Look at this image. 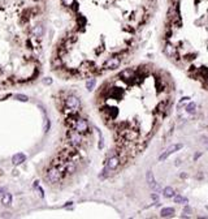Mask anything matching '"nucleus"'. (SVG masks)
<instances>
[{
  "label": "nucleus",
  "instance_id": "obj_1",
  "mask_svg": "<svg viewBox=\"0 0 208 219\" xmlns=\"http://www.w3.org/2000/svg\"><path fill=\"white\" fill-rule=\"evenodd\" d=\"M65 103V107H66L69 111H72V112H77V111L81 110V100L79 98L73 95V94H69L66 98H65L64 100Z\"/></svg>",
  "mask_w": 208,
  "mask_h": 219
},
{
  "label": "nucleus",
  "instance_id": "obj_2",
  "mask_svg": "<svg viewBox=\"0 0 208 219\" xmlns=\"http://www.w3.org/2000/svg\"><path fill=\"white\" fill-rule=\"evenodd\" d=\"M61 178H63V174L57 167H51L46 174V179L50 184H57L61 180Z\"/></svg>",
  "mask_w": 208,
  "mask_h": 219
},
{
  "label": "nucleus",
  "instance_id": "obj_3",
  "mask_svg": "<svg viewBox=\"0 0 208 219\" xmlns=\"http://www.w3.org/2000/svg\"><path fill=\"white\" fill-rule=\"evenodd\" d=\"M68 140H69L70 145H73V146H79V145H82V142H83L82 133L77 132V130H74V129L68 132Z\"/></svg>",
  "mask_w": 208,
  "mask_h": 219
},
{
  "label": "nucleus",
  "instance_id": "obj_4",
  "mask_svg": "<svg viewBox=\"0 0 208 219\" xmlns=\"http://www.w3.org/2000/svg\"><path fill=\"white\" fill-rule=\"evenodd\" d=\"M73 129L77 130L79 133H87L90 130V125H89V122L86 119H76L74 120V124H73Z\"/></svg>",
  "mask_w": 208,
  "mask_h": 219
},
{
  "label": "nucleus",
  "instance_id": "obj_5",
  "mask_svg": "<svg viewBox=\"0 0 208 219\" xmlns=\"http://www.w3.org/2000/svg\"><path fill=\"white\" fill-rule=\"evenodd\" d=\"M121 64V57L120 56H112V57H108L103 64V68L104 69H116V68L120 67Z\"/></svg>",
  "mask_w": 208,
  "mask_h": 219
},
{
  "label": "nucleus",
  "instance_id": "obj_6",
  "mask_svg": "<svg viewBox=\"0 0 208 219\" xmlns=\"http://www.w3.org/2000/svg\"><path fill=\"white\" fill-rule=\"evenodd\" d=\"M182 146H183L182 143H174V145H170L167 150H165L164 153H162V154H161L160 156H159V161H160V162H164L165 159H167L168 156H170L172 154H173V153L178 151V150H181V149H182Z\"/></svg>",
  "mask_w": 208,
  "mask_h": 219
},
{
  "label": "nucleus",
  "instance_id": "obj_7",
  "mask_svg": "<svg viewBox=\"0 0 208 219\" xmlns=\"http://www.w3.org/2000/svg\"><path fill=\"white\" fill-rule=\"evenodd\" d=\"M120 163H121V158H120L118 155H113L107 161L105 168L108 170V171H115V170L120 166Z\"/></svg>",
  "mask_w": 208,
  "mask_h": 219
},
{
  "label": "nucleus",
  "instance_id": "obj_8",
  "mask_svg": "<svg viewBox=\"0 0 208 219\" xmlns=\"http://www.w3.org/2000/svg\"><path fill=\"white\" fill-rule=\"evenodd\" d=\"M31 34H32V37H35V38H42V37H43V34H44L43 25H42V24H37L34 28L31 29Z\"/></svg>",
  "mask_w": 208,
  "mask_h": 219
},
{
  "label": "nucleus",
  "instance_id": "obj_9",
  "mask_svg": "<svg viewBox=\"0 0 208 219\" xmlns=\"http://www.w3.org/2000/svg\"><path fill=\"white\" fill-rule=\"evenodd\" d=\"M26 161V155L22 154V153H17V154H14L12 156V163L14 166H20L21 163H24Z\"/></svg>",
  "mask_w": 208,
  "mask_h": 219
},
{
  "label": "nucleus",
  "instance_id": "obj_10",
  "mask_svg": "<svg viewBox=\"0 0 208 219\" xmlns=\"http://www.w3.org/2000/svg\"><path fill=\"white\" fill-rule=\"evenodd\" d=\"M146 180H147L148 185H150V187H151L152 189H159V188H157V184H156V181H155V178H154V174H152V171H148V172H147V175H146Z\"/></svg>",
  "mask_w": 208,
  "mask_h": 219
},
{
  "label": "nucleus",
  "instance_id": "obj_11",
  "mask_svg": "<svg viewBox=\"0 0 208 219\" xmlns=\"http://www.w3.org/2000/svg\"><path fill=\"white\" fill-rule=\"evenodd\" d=\"M0 200H1V204L4 205V206H11L12 205V196H11V193H5L0 197Z\"/></svg>",
  "mask_w": 208,
  "mask_h": 219
},
{
  "label": "nucleus",
  "instance_id": "obj_12",
  "mask_svg": "<svg viewBox=\"0 0 208 219\" xmlns=\"http://www.w3.org/2000/svg\"><path fill=\"white\" fill-rule=\"evenodd\" d=\"M174 213H176V211H174L173 207H164L160 211V217H162V218H165V217H173Z\"/></svg>",
  "mask_w": 208,
  "mask_h": 219
},
{
  "label": "nucleus",
  "instance_id": "obj_13",
  "mask_svg": "<svg viewBox=\"0 0 208 219\" xmlns=\"http://www.w3.org/2000/svg\"><path fill=\"white\" fill-rule=\"evenodd\" d=\"M65 172L66 174L76 172V164H74V162H66V164H65Z\"/></svg>",
  "mask_w": 208,
  "mask_h": 219
},
{
  "label": "nucleus",
  "instance_id": "obj_14",
  "mask_svg": "<svg viewBox=\"0 0 208 219\" xmlns=\"http://www.w3.org/2000/svg\"><path fill=\"white\" fill-rule=\"evenodd\" d=\"M167 100H161V102L157 103V106H156V112H165V110H167Z\"/></svg>",
  "mask_w": 208,
  "mask_h": 219
},
{
  "label": "nucleus",
  "instance_id": "obj_15",
  "mask_svg": "<svg viewBox=\"0 0 208 219\" xmlns=\"http://www.w3.org/2000/svg\"><path fill=\"white\" fill-rule=\"evenodd\" d=\"M162 193H164V196L167 198H172L174 196V191H173V188H172V187H167V188H164Z\"/></svg>",
  "mask_w": 208,
  "mask_h": 219
},
{
  "label": "nucleus",
  "instance_id": "obj_16",
  "mask_svg": "<svg viewBox=\"0 0 208 219\" xmlns=\"http://www.w3.org/2000/svg\"><path fill=\"white\" fill-rule=\"evenodd\" d=\"M95 84H96L95 78H90V80L86 82V87H87V90H89V91L92 90V89H94V86H95Z\"/></svg>",
  "mask_w": 208,
  "mask_h": 219
},
{
  "label": "nucleus",
  "instance_id": "obj_17",
  "mask_svg": "<svg viewBox=\"0 0 208 219\" xmlns=\"http://www.w3.org/2000/svg\"><path fill=\"white\" fill-rule=\"evenodd\" d=\"M195 108H196V104L195 103H188L187 106H186V112H188V114H194L195 112Z\"/></svg>",
  "mask_w": 208,
  "mask_h": 219
},
{
  "label": "nucleus",
  "instance_id": "obj_18",
  "mask_svg": "<svg viewBox=\"0 0 208 219\" xmlns=\"http://www.w3.org/2000/svg\"><path fill=\"white\" fill-rule=\"evenodd\" d=\"M174 202H176V204H186L187 198L182 197V196H176V197H174Z\"/></svg>",
  "mask_w": 208,
  "mask_h": 219
},
{
  "label": "nucleus",
  "instance_id": "obj_19",
  "mask_svg": "<svg viewBox=\"0 0 208 219\" xmlns=\"http://www.w3.org/2000/svg\"><path fill=\"white\" fill-rule=\"evenodd\" d=\"M14 99L20 100V102H27L29 98L26 97V95H24V94H16V95H14Z\"/></svg>",
  "mask_w": 208,
  "mask_h": 219
},
{
  "label": "nucleus",
  "instance_id": "obj_20",
  "mask_svg": "<svg viewBox=\"0 0 208 219\" xmlns=\"http://www.w3.org/2000/svg\"><path fill=\"white\" fill-rule=\"evenodd\" d=\"M74 1H76V0H61V3H63V5L68 7V8H70V7L74 4Z\"/></svg>",
  "mask_w": 208,
  "mask_h": 219
},
{
  "label": "nucleus",
  "instance_id": "obj_21",
  "mask_svg": "<svg viewBox=\"0 0 208 219\" xmlns=\"http://www.w3.org/2000/svg\"><path fill=\"white\" fill-rule=\"evenodd\" d=\"M43 82L46 85H50V84H52V80H51L50 77H47V78H44V80H43Z\"/></svg>",
  "mask_w": 208,
  "mask_h": 219
},
{
  "label": "nucleus",
  "instance_id": "obj_22",
  "mask_svg": "<svg viewBox=\"0 0 208 219\" xmlns=\"http://www.w3.org/2000/svg\"><path fill=\"white\" fill-rule=\"evenodd\" d=\"M4 193H5V189L3 188V187H0V197H1V196L4 194Z\"/></svg>",
  "mask_w": 208,
  "mask_h": 219
}]
</instances>
